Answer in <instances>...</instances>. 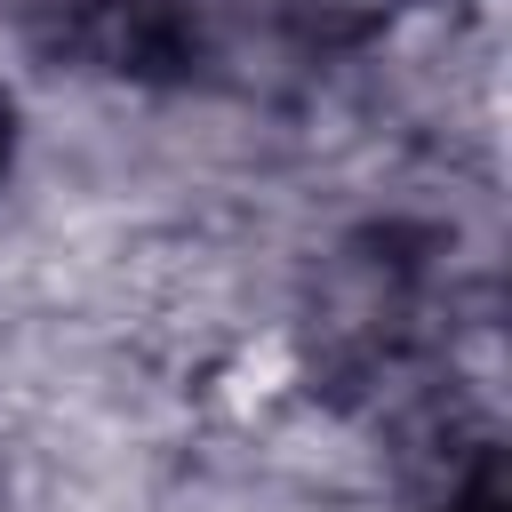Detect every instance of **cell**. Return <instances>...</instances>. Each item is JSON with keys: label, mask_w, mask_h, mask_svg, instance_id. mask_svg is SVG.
I'll list each match as a JSON object with an SVG mask.
<instances>
[{"label": "cell", "mask_w": 512, "mask_h": 512, "mask_svg": "<svg viewBox=\"0 0 512 512\" xmlns=\"http://www.w3.org/2000/svg\"><path fill=\"white\" fill-rule=\"evenodd\" d=\"M0 168H8V88H0Z\"/></svg>", "instance_id": "6da1fadb"}]
</instances>
